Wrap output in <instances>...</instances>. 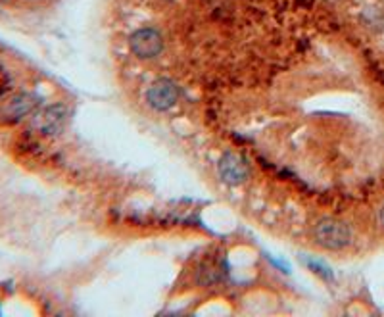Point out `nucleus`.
<instances>
[{"mask_svg":"<svg viewBox=\"0 0 384 317\" xmlns=\"http://www.w3.org/2000/svg\"><path fill=\"white\" fill-rule=\"evenodd\" d=\"M312 243L323 252H342L352 246L354 233L344 219L325 216L313 223Z\"/></svg>","mask_w":384,"mask_h":317,"instance_id":"1","label":"nucleus"},{"mask_svg":"<svg viewBox=\"0 0 384 317\" xmlns=\"http://www.w3.org/2000/svg\"><path fill=\"white\" fill-rule=\"evenodd\" d=\"M129 50L143 62L156 60L163 52V35L156 28H139L129 35Z\"/></svg>","mask_w":384,"mask_h":317,"instance_id":"2","label":"nucleus"},{"mask_svg":"<svg viewBox=\"0 0 384 317\" xmlns=\"http://www.w3.org/2000/svg\"><path fill=\"white\" fill-rule=\"evenodd\" d=\"M181 89L177 87V83L171 79H156V81L146 89V102L148 106L156 112H168L171 110L177 102H179Z\"/></svg>","mask_w":384,"mask_h":317,"instance_id":"3","label":"nucleus"},{"mask_svg":"<svg viewBox=\"0 0 384 317\" xmlns=\"http://www.w3.org/2000/svg\"><path fill=\"white\" fill-rule=\"evenodd\" d=\"M217 172H219L221 181L231 187H239L250 179V165L242 156L234 154V152H227L221 156V160L217 163Z\"/></svg>","mask_w":384,"mask_h":317,"instance_id":"4","label":"nucleus"},{"mask_svg":"<svg viewBox=\"0 0 384 317\" xmlns=\"http://www.w3.org/2000/svg\"><path fill=\"white\" fill-rule=\"evenodd\" d=\"M37 102L31 94H18V96H14V99L6 104L4 114L12 119H19L23 118V116H27V114H31Z\"/></svg>","mask_w":384,"mask_h":317,"instance_id":"5","label":"nucleus"},{"mask_svg":"<svg viewBox=\"0 0 384 317\" xmlns=\"http://www.w3.org/2000/svg\"><path fill=\"white\" fill-rule=\"evenodd\" d=\"M63 118H65V112L62 106H52V108L45 110L39 118V127L43 133H56L60 131L63 125Z\"/></svg>","mask_w":384,"mask_h":317,"instance_id":"6","label":"nucleus"},{"mask_svg":"<svg viewBox=\"0 0 384 317\" xmlns=\"http://www.w3.org/2000/svg\"><path fill=\"white\" fill-rule=\"evenodd\" d=\"M376 227L381 229V233H384V202L376 208Z\"/></svg>","mask_w":384,"mask_h":317,"instance_id":"7","label":"nucleus"},{"mask_svg":"<svg viewBox=\"0 0 384 317\" xmlns=\"http://www.w3.org/2000/svg\"><path fill=\"white\" fill-rule=\"evenodd\" d=\"M29 2H37V0H29Z\"/></svg>","mask_w":384,"mask_h":317,"instance_id":"8","label":"nucleus"}]
</instances>
